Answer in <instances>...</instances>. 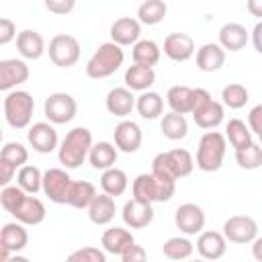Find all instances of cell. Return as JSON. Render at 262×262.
<instances>
[{"mask_svg":"<svg viewBox=\"0 0 262 262\" xmlns=\"http://www.w3.org/2000/svg\"><path fill=\"white\" fill-rule=\"evenodd\" d=\"M0 205L23 225H39L45 221V205L35 194H27L18 184L4 186L0 192Z\"/></svg>","mask_w":262,"mask_h":262,"instance_id":"6da1fadb","label":"cell"},{"mask_svg":"<svg viewBox=\"0 0 262 262\" xmlns=\"http://www.w3.org/2000/svg\"><path fill=\"white\" fill-rule=\"evenodd\" d=\"M92 133L88 127H74L66 133V137L59 143L57 160L66 170H76L84 164L92 149Z\"/></svg>","mask_w":262,"mask_h":262,"instance_id":"7a4b0ae2","label":"cell"},{"mask_svg":"<svg viewBox=\"0 0 262 262\" xmlns=\"http://www.w3.org/2000/svg\"><path fill=\"white\" fill-rule=\"evenodd\" d=\"M194 168V158L188 149L174 147L168 151H160L151 160V174H156L162 180L176 182L180 178H186Z\"/></svg>","mask_w":262,"mask_h":262,"instance_id":"3957f363","label":"cell"},{"mask_svg":"<svg viewBox=\"0 0 262 262\" xmlns=\"http://www.w3.org/2000/svg\"><path fill=\"white\" fill-rule=\"evenodd\" d=\"M123 61H125V53L117 43L113 41L100 43L86 63V76L92 80H104L113 76L123 66Z\"/></svg>","mask_w":262,"mask_h":262,"instance_id":"277c9868","label":"cell"},{"mask_svg":"<svg viewBox=\"0 0 262 262\" xmlns=\"http://www.w3.org/2000/svg\"><path fill=\"white\" fill-rule=\"evenodd\" d=\"M227 149V139L219 131H207L199 139L196 147V168L203 172H217L223 166Z\"/></svg>","mask_w":262,"mask_h":262,"instance_id":"5b68a950","label":"cell"},{"mask_svg":"<svg viewBox=\"0 0 262 262\" xmlns=\"http://www.w3.org/2000/svg\"><path fill=\"white\" fill-rule=\"evenodd\" d=\"M131 192H133V199H137L141 203H149V205L166 203L174 196L176 182L162 180L151 172L149 174H139L131 184Z\"/></svg>","mask_w":262,"mask_h":262,"instance_id":"8992f818","label":"cell"},{"mask_svg":"<svg viewBox=\"0 0 262 262\" xmlns=\"http://www.w3.org/2000/svg\"><path fill=\"white\" fill-rule=\"evenodd\" d=\"M2 108H4V119L12 129H27L31 127L35 98L27 90H12L4 96Z\"/></svg>","mask_w":262,"mask_h":262,"instance_id":"52a82bcc","label":"cell"},{"mask_svg":"<svg viewBox=\"0 0 262 262\" xmlns=\"http://www.w3.org/2000/svg\"><path fill=\"white\" fill-rule=\"evenodd\" d=\"M192 121L201 129H215L223 121V104L213 100L209 90L205 88H194V106H192Z\"/></svg>","mask_w":262,"mask_h":262,"instance_id":"ba28073f","label":"cell"},{"mask_svg":"<svg viewBox=\"0 0 262 262\" xmlns=\"http://www.w3.org/2000/svg\"><path fill=\"white\" fill-rule=\"evenodd\" d=\"M47 53H49V59L53 61V66L57 68H72L78 63L80 59V41L74 37V35H55L51 41H49V47H47Z\"/></svg>","mask_w":262,"mask_h":262,"instance_id":"9c48e42d","label":"cell"},{"mask_svg":"<svg viewBox=\"0 0 262 262\" xmlns=\"http://www.w3.org/2000/svg\"><path fill=\"white\" fill-rule=\"evenodd\" d=\"M78 113V102L68 92H53L43 102V115L53 125H66L70 123Z\"/></svg>","mask_w":262,"mask_h":262,"instance_id":"30bf717a","label":"cell"},{"mask_svg":"<svg viewBox=\"0 0 262 262\" xmlns=\"http://www.w3.org/2000/svg\"><path fill=\"white\" fill-rule=\"evenodd\" d=\"M221 233L231 244H252L258 237V223L250 215H231L225 219Z\"/></svg>","mask_w":262,"mask_h":262,"instance_id":"8fae6325","label":"cell"},{"mask_svg":"<svg viewBox=\"0 0 262 262\" xmlns=\"http://www.w3.org/2000/svg\"><path fill=\"white\" fill-rule=\"evenodd\" d=\"M72 182L66 168H49L43 172V194L55 205H66Z\"/></svg>","mask_w":262,"mask_h":262,"instance_id":"7c38bea8","label":"cell"},{"mask_svg":"<svg viewBox=\"0 0 262 262\" xmlns=\"http://www.w3.org/2000/svg\"><path fill=\"white\" fill-rule=\"evenodd\" d=\"M29 244V233L23 223L10 221L2 225L0 231V262H6L10 254H18Z\"/></svg>","mask_w":262,"mask_h":262,"instance_id":"4fadbf2b","label":"cell"},{"mask_svg":"<svg viewBox=\"0 0 262 262\" xmlns=\"http://www.w3.org/2000/svg\"><path fill=\"white\" fill-rule=\"evenodd\" d=\"M205 211L196 203H184L174 213V223L184 235H196L205 229Z\"/></svg>","mask_w":262,"mask_h":262,"instance_id":"5bb4252c","label":"cell"},{"mask_svg":"<svg viewBox=\"0 0 262 262\" xmlns=\"http://www.w3.org/2000/svg\"><path fill=\"white\" fill-rule=\"evenodd\" d=\"M31 72L25 59H2L0 61V90H4L6 94L12 92V88H16L18 84H25L29 80Z\"/></svg>","mask_w":262,"mask_h":262,"instance_id":"9a60e30c","label":"cell"},{"mask_svg":"<svg viewBox=\"0 0 262 262\" xmlns=\"http://www.w3.org/2000/svg\"><path fill=\"white\" fill-rule=\"evenodd\" d=\"M27 141L31 143V147L37 154H51L53 149H59L57 147V131L53 129L51 123H45V121L33 123L29 127Z\"/></svg>","mask_w":262,"mask_h":262,"instance_id":"2e32d148","label":"cell"},{"mask_svg":"<svg viewBox=\"0 0 262 262\" xmlns=\"http://www.w3.org/2000/svg\"><path fill=\"white\" fill-rule=\"evenodd\" d=\"M113 133H115V145H117L119 151H123V154H135L141 147L143 133H141V127L135 121L123 119L121 123H117V127H115Z\"/></svg>","mask_w":262,"mask_h":262,"instance_id":"e0dca14e","label":"cell"},{"mask_svg":"<svg viewBox=\"0 0 262 262\" xmlns=\"http://www.w3.org/2000/svg\"><path fill=\"white\" fill-rule=\"evenodd\" d=\"M196 252L201 254L203 260L215 262L225 256L227 252V239L221 231H201L196 237Z\"/></svg>","mask_w":262,"mask_h":262,"instance_id":"ac0fdd59","label":"cell"},{"mask_svg":"<svg viewBox=\"0 0 262 262\" xmlns=\"http://www.w3.org/2000/svg\"><path fill=\"white\" fill-rule=\"evenodd\" d=\"M154 207L149 203H141L137 199H131L123 205V211H121V217H123V223L131 229H143L147 227L151 221H154Z\"/></svg>","mask_w":262,"mask_h":262,"instance_id":"d6986e66","label":"cell"},{"mask_svg":"<svg viewBox=\"0 0 262 262\" xmlns=\"http://www.w3.org/2000/svg\"><path fill=\"white\" fill-rule=\"evenodd\" d=\"M141 37V23L133 16H121L111 25V41L119 47L135 45Z\"/></svg>","mask_w":262,"mask_h":262,"instance_id":"ffe728a7","label":"cell"},{"mask_svg":"<svg viewBox=\"0 0 262 262\" xmlns=\"http://www.w3.org/2000/svg\"><path fill=\"white\" fill-rule=\"evenodd\" d=\"M135 102L137 98L133 96V92L127 88V86H117V88H111L106 98H104V106L111 115L119 117V119H125L127 115H131V111L135 108Z\"/></svg>","mask_w":262,"mask_h":262,"instance_id":"44dd1931","label":"cell"},{"mask_svg":"<svg viewBox=\"0 0 262 262\" xmlns=\"http://www.w3.org/2000/svg\"><path fill=\"white\" fill-rule=\"evenodd\" d=\"M164 53L172 61H188L194 55V39L186 33H170L164 39Z\"/></svg>","mask_w":262,"mask_h":262,"instance_id":"7402d4cb","label":"cell"},{"mask_svg":"<svg viewBox=\"0 0 262 262\" xmlns=\"http://www.w3.org/2000/svg\"><path fill=\"white\" fill-rule=\"evenodd\" d=\"M250 39V33L244 25L239 23H225L221 29H219V45L225 49V51H242L246 47Z\"/></svg>","mask_w":262,"mask_h":262,"instance_id":"603a6c76","label":"cell"},{"mask_svg":"<svg viewBox=\"0 0 262 262\" xmlns=\"http://www.w3.org/2000/svg\"><path fill=\"white\" fill-rule=\"evenodd\" d=\"M100 244H102L104 252L121 256L125 250H129L135 244V237L125 227H108V229H104V233L100 237Z\"/></svg>","mask_w":262,"mask_h":262,"instance_id":"cb8c5ba5","label":"cell"},{"mask_svg":"<svg viewBox=\"0 0 262 262\" xmlns=\"http://www.w3.org/2000/svg\"><path fill=\"white\" fill-rule=\"evenodd\" d=\"M16 49L25 59H39L47 49L45 41L39 31L35 29H23L16 37Z\"/></svg>","mask_w":262,"mask_h":262,"instance_id":"d4e9b609","label":"cell"},{"mask_svg":"<svg viewBox=\"0 0 262 262\" xmlns=\"http://www.w3.org/2000/svg\"><path fill=\"white\" fill-rule=\"evenodd\" d=\"M123 80H125V86L131 92H147L156 82V72H154V68L133 63V66H129L125 70V78Z\"/></svg>","mask_w":262,"mask_h":262,"instance_id":"484cf974","label":"cell"},{"mask_svg":"<svg viewBox=\"0 0 262 262\" xmlns=\"http://www.w3.org/2000/svg\"><path fill=\"white\" fill-rule=\"evenodd\" d=\"M225 66V49L219 43H205L196 51V68L201 72H217Z\"/></svg>","mask_w":262,"mask_h":262,"instance_id":"4316f807","label":"cell"},{"mask_svg":"<svg viewBox=\"0 0 262 262\" xmlns=\"http://www.w3.org/2000/svg\"><path fill=\"white\" fill-rule=\"evenodd\" d=\"M166 100H168V106L172 113L188 115V113H192V106H194V88L180 86V84L170 86L166 92Z\"/></svg>","mask_w":262,"mask_h":262,"instance_id":"83f0119b","label":"cell"},{"mask_svg":"<svg viewBox=\"0 0 262 262\" xmlns=\"http://www.w3.org/2000/svg\"><path fill=\"white\" fill-rule=\"evenodd\" d=\"M117 158H119V149L115 143L111 141H98L92 145L90 154H88V162L94 170H108V168H115L117 164Z\"/></svg>","mask_w":262,"mask_h":262,"instance_id":"f1b7e54d","label":"cell"},{"mask_svg":"<svg viewBox=\"0 0 262 262\" xmlns=\"http://www.w3.org/2000/svg\"><path fill=\"white\" fill-rule=\"evenodd\" d=\"M115 213H117L115 199L104 192H98L96 199L92 201V205L88 207V219L94 225H108L115 219Z\"/></svg>","mask_w":262,"mask_h":262,"instance_id":"f546056e","label":"cell"},{"mask_svg":"<svg viewBox=\"0 0 262 262\" xmlns=\"http://www.w3.org/2000/svg\"><path fill=\"white\" fill-rule=\"evenodd\" d=\"M96 186L88 180H74L70 190H68V199L66 205L74 207V209H88L92 205V201L96 199Z\"/></svg>","mask_w":262,"mask_h":262,"instance_id":"4dcf8cb0","label":"cell"},{"mask_svg":"<svg viewBox=\"0 0 262 262\" xmlns=\"http://www.w3.org/2000/svg\"><path fill=\"white\" fill-rule=\"evenodd\" d=\"M135 108H137V113H139L141 119L154 121V119H158V117L164 113V98H162V94L156 92V90L141 92V94L137 96Z\"/></svg>","mask_w":262,"mask_h":262,"instance_id":"1f68e13d","label":"cell"},{"mask_svg":"<svg viewBox=\"0 0 262 262\" xmlns=\"http://www.w3.org/2000/svg\"><path fill=\"white\" fill-rule=\"evenodd\" d=\"M127 186H129V178H127L125 170H121L117 166L104 170L102 176H100V188H102V192L108 194V196H113V199L115 196H121L127 190Z\"/></svg>","mask_w":262,"mask_h":262,"instance_id":"d6a6232c","label":"cell"},{"mask_svg":"<svg viewBox=\"0 0 262 262\" xmlns=\"http://www.w3.org/2000/svg\"><path fill=\"white\" fill-rule=\"evenodd\" d=\"M131 55H133V63L154 68L160 61V57H162V49H160V45L154 39H139L133 45Z\"/></svg>","mask_w":262,"mask_h":262,"instance_id":"836d02e7","label":"cell"},{"mask_svg":"<svg viewBox=\"0 0 262 262\" xmlns=\"http://www.w3.org/2000/svg\"><path fill=\"white\" fill-rule=\"evenodd\" d=\"M162 252L168 260H174V262H182V260H190L192 252H194V244L188 239V237H182V235H174L170 239L164 242L162 246Z\"/></svg>","mask_w":262,"mask_h":262,"instance_id":"e575fe53","label":"cell"},{"mask_svg":"<svg viewBox=\"0 0 262 262\" xmlns=\"http://www.w3.org/2000/svg\"><path fill=\"white\" fill-rule=\"evenodd\" d=\"M160 129H162V135L172 139V141H178V139H184L186 133H188V123H186V117L184 115H178V113H166L160 121Z\"/></svg>","mask_w":262,"mask_h":262,"instance_id":"d590c367","label":"cell"},{"mask_svg":"<svg viewBox=\"0 0 262 262\" xmlns=\"http://www.w3.org/2000/svg\"><path fill=\"white\" fill-rule=\"evenodd\" d=\"M225 139H229V143H231V147L235 151L246 147V145H250L254 141L248 123L242 121V119H229L227 121V125H225Z\"/></svg>","mask_w":262,"mask_h":262,"instance_id":"8d00e7d4","label":"cell"},{"mask_svg":"<svg viewBox=\"0 0 262 262\" xmlns=\"http://www.w3.org/2000/svg\"><path fill=\"white\" fill-rule=\"evenodd\" d=\"M166 12H168V4L166 2H162V0H145V2H141L137 6V20L141 25L151 27V25L162 23Z\"/></svg>","mask_w":262,"mask_h":262,"instance_id":"74e56055","label":"cell"},{"mask_svg":"<svg viewBox=\"0 0 262 262\" xmlns=\"http://www.w3.org/2000/svg\"><path fill=\"white\" fill-rule=\"evenodd\" d=\"M16 184L27 194H37L39 190H43V172L37 166L27 164L16 172Z\"/></svg>","mask_w":262,"mask_h":262,"instance_id":"f35d334b","label":"cell"},{"mask_svg":"<svg viewBox=\"0 0 262 262\" xmlns=\"http://www.w3.org/2000/svg\"><path fill=\"white\" fill-rule=\"evenodd\" d=\"M235 162L242 170H258L262 166V145L252 141L250 145L235 151Z\"/></svg>","mask_w":262,"mask_h":262,"instance_id":"ab89813d","label":"cell"},{"mask_svg":"<svg viewBox=\"0 0 262 262\" xmlns=\"http://www.w3.org/2000/svg\"><path fill=\"white\" fill-rule=\"evenodd\" d=\"M221 100H223V104L229 106V108H242V106H246V102L250 100V92H248V88H246L244 84L231 82V84L223 86V90H221Z\"/></svg>","mask_w":262,"mask_h":262,"instance_id":"60d3db41","label":"cell"},{"mask_svg":"<svg viewBox=\"0 0 262 262\" xmlns=\"http://www.w3.org/2000/svg\"><path fill=\"white\" fill-rule=\"evenodd\" d=\"M27 160H29V151L23 143H18V141L4 143V147L0 151V162H6V164L20 170L23 166H27Z\"/></svg>","mask_w":262,"mask_h":262,"instance_id":"b9f144b4","label":"cell"},{"mask_svg":"<svg viewBox=\"0 0 262 262\" xmlns=\"http://www.w3.org/2000/svg\"><path fill=\"white\" fill-rule=\"evenodd\" d=\"M66 262H106V254L104 250L100 248H94V246H84V248H78L74 250Z\"/></svg>","mask_w":262,"mask_h":262,"instance_id":"7bdbcfd3","label":"cell"},{"mask_svg":"<svg viewBox=\"0 0 262 262\" xmlns=\"http://www.w3.org/2000/svg\"><path fill=\"white\" fill-rule=\"evenodd\" d=\"M248 127L252 131V135H256L260 139V145H262V104H256L248 113Z\"/></svg>","mask_w":262,"mask_h":262,"instance_id":"ee69618b","label":"cell"},{"mask_svg":"<svg viewBox=\"0 0 262 262\" xmlns=\"http://www.w3.org/2000/svg\"><path fill=\"white\" fill-rule=\"evenodd\" d=\"M18 35H16V25L10 20V18H6V16H2L0 18V45H8L12 39H16Z\"/></svg>","mask_w":262,"mask_h":262,"instance_id":"f6af8a7d","label":"cell"},{"mask_svg":"<svg viewBox=\"0 0 262 262\" xmlns=\"http://www.w3.org/2000/svg\"><path fill=\"white\" fill-rule=\"evenodd\" d=\"M45 8L53 14H68L76 8L74 0H45Z\"/></svg>","mask_w":262,"mask_h":262,"instance_id":"bcb514c9","label":"cell"},{"mask_svg":"<svg viewBox=\"0 0 262 262\" xmlns=\"http://www.w3.org/2000/svg\"><path fill=\"white\" fill-rule=\"evenodd\" d=\"M121 262H147V252L143 246L133 244L129 250L121 254Z\"/></svg>","mask_w":262,"mask_h":262,"instance_id":"7dc6e473","label":"cell"},{"mask_svg":"<svg viewBox=\"0 0 262 262\" xmlns=\"http://www.w3.org/2000/svg\"><path fill=\"white\" fill-rule=\"evenodd\" d=\"M14 174H16V168L14 166H10L6 162H0V184H2V188L4 186H10V180H12Z\"/></svg>","mask_w":262,"mask_h":262,"instance_id":"c3c4849f","label":"cell"},{"mask_svg":"<svg viewBox=\"0 0 262 262\" xmlns=\"http://www.w3.org/2000/svg\"><path fill=\"white\" fill-rule=\"evenodd\" d=\"M252 45L262 55V20H258L254 25V29H252Z\"/></svg>","mask_w":262,"mask_h":262,"instance_id":"681fc988","label":"cell"},{"mask_svg":"<svg viewBox=\"0 0 262 262\" xmlns=\"http://www.w3.org/2000/svg\"><path fill=\"white\" fill-rule=\"evenodd\" d=\"M246 8H248V12H250L252 16L262 18V0H248V2H246Z\"/></svg>","mask_w":262,"mask_h":262,"instance_id":"f907efd6","label":"cell"},{"mask_svg":"<svg viewBox=\"0 0 262 262\" xmlns=\"http://www.w3.org/2000/svg\"><path fill=\"white\" fill-rule=\"evenodd\" d=\"M252 256H254L256 262H262V235H258L252 242Z\"/></svg>","mask_w":262,"mask_h":262,"instance_id":"816d5d0a","label":"cell"},{"mask_svg":"<svg viewBox=\"0 0 262 262\" xmlns=\"http://www.w3.org/2000/svg\"><path fill=\"white\" fill-rule=\"evenodd\" d=\"M6 262H31V260H29L27 256H20V254H12V256H10Z\"/></svg>","mask_w":262,"mask_h":262,"instance_id":"f5cc1de1","label":"cell"},{"mask_svg":"<svg viewBox=\"0 0 262 262\" xmlns=\"http://www.w3.org/2000/svg\"><path fill=\"white\" fill-rule=\"evenodd\" d=\"M188 262H207V260H203V258H196V260H188Z\"/></svg>","mask_w":262,"mask_h":262,"instance_id":"db71d44e","label":"cell"}]
</instances>
